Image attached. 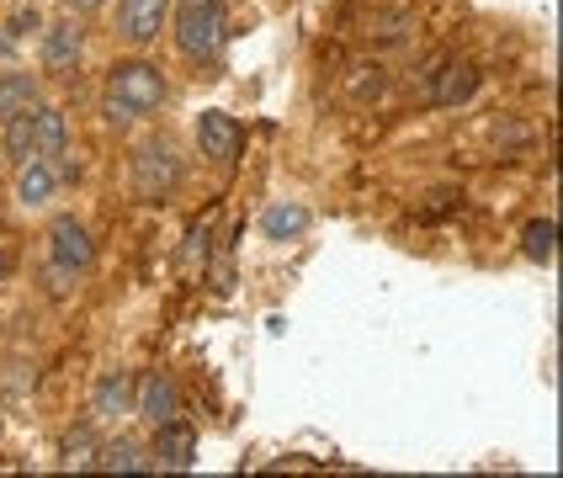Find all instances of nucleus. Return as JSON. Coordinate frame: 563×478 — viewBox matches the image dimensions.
I'll return each mask as SVG.
<instances>
[{"label":"nucleus","instance_id":"obj_15","mask_svg":"<svg viewBox=\"0 0 563 478\" xmlns=\"http://www.w3.org/2000/svg\"><path fill=\"white\" fill-rule=\"evenodd\" d=\"M303 229H309V208H303V202H272V208L261 213V234L277 240V245L282 240H298Z\"/></svg>","mask_w":563,"mask_h":478},{"label":"nucleus","instance_id":"obj_14","mask_svg":"<svg viewBox=\"0 0 563 478\" xmlns=\"http://www.w3.org/2000/svg\"><path fill=\"white\" fill-rule=\"evenodd\" d=\"M96 468H107V474H155V457H150L144 442L118 436V442H101V463Z\"/></svg>","mask_w":563,"mask_h":478},{"label":"nucleus","instance_id":"obj_22","mask_svg":"<svg viewBox=\"0 0 563 478\" xmlns=\"http://www.w3.org/2000/svg\"><path fill=\"white\" fill-rule=\"evenodd\" d=\"M0 170H5V155H0Z\"/></svg>","mask_w":563,"mask_h":478},{"label":"nucleus","instance_id":"obj_10","mask_svg":"<svg viewBox=\"0 0 563 478\" xmlns=\"http://www.w3.org/2000/svg\"><path fill=\"white\" fill-rule=\"evenodd\" d=\"M133 414L155 431L165 420H176L181 414V393H176V382L165 378V373H150V378L139 382V393H133Z\"/></svg>","mask_w":563,"mask_h":478},{"label":"nucleus","instance_id":"obj_17","mask_svg":"<svg viewBox=\"0 0 563 478\" xmlns=\"http://www.w3.org/2000/svg\"><path fill=\"white\" fill-rule=\"evenodd\" d=\"M553 245H559V223L548 219V213L521 229V255H527V260H537V266H548V260H553Z\"/></svg>","mask_w":563,"mask_h":478},{"label":"nucleus","instance_id":"obj_20","mask_svg":"<svg viewBox=\"0 0 563 478\" xmlns=\"http://www.w3.org/2000/svg\"><path fill=\"white\" fill-rule=\"evenodd\" d=\"M5 32H11V37H32V32H43V16H37V11H16Z\"/></svg>","mask_w":563,"mask_h":478},{"label":"nucleus","instance_id":"obj_21","mask_svg":"<svg viewBox=\"0 0 563 478\" xmlns=\"http://www.w3.org/2000/svg\"><path fill=\"white\" fill-rule=\"evenodd\" d=\"M101 5H107V0H64V11H75V16H91Z\"/></svg>","mask_w":563,"mask_h":478},{"label":"nucleus","instance_id":"obj_23","mask_svg":"<svg viewBox=\"0 0 563 478\" xmlns=\"http://www.w3.org/2000/svg\"><path fill=\"white\" fill-rule=\"evenodd\" d=\"M0 431H5V425H0Z\"/></svg>","mask_w":563,"mask_h":478},{"label":"nucleus","instance_id":"obj_3","mask_svg":"<svg viewBox=\"0 0 563 478\" xmlns=\"http://www.w3.org/2000/svg\"><path fill=\"white\" fill-rule=\"evenodd\" d=\"M91 266H96L91 229L75 219V213H59V219L48 223V277H54V292H64L75 277H86Z\"/></svg>","mask_w":563,"mask_h":478},{"label":"nucleus","instance_id":"obj_16","mask_svg":"<svg viewBox=\"0 0 563 478\" xmlns=\"http://www.w3.org/2000/svg\"><path fill=\"white\" fill-rule=\"evenodd\" d=\"M0 155L11 159V165H22V159H32V107H27V112H16V118H5V123H0Z\"/></svg>","mask_w":563,"mask_h":478},{"label":"nucleus","instance_id":"obj_4","mask_svg":"<svg viewBox=\"0 0 563 478\" xmlns=\"http://www.w3.org/2000/svg\"><path fill=\"white\" fill-rule=\"evenodd\" d=\"M37 64H43V75H75L80 64H86V27H80V16L75 11H64L59 22H48L43 37H37Z\"/></svg>","mask_w":563,"mask_h":478},{"label":"nucleus","instance_id":"obj_19","mask_svg":"<svg viewBox=\"0 0 563 478\" xmlns=\"http://www.w3.org/2000/svg\"><path fill=\"white\" fill-rule=\"evenodd\" d=\"M101 463V442H96V425H80V431H69L64 436V468H96Z\"/></svg>","mask_w":563,"mask_h":478},{"label":"nucleus","instance_id":"obj_9","mask_svg":"<svg viewBox=\"0 0 563 478\" xmlns=\"http://www.w3.org/2000/svg\"><path fill=\"white\" fill-rule=\"evenodd\" d=\"M16 208H27V213H37V208H48L54 197H59V170H54V159H22L16 165Z\"/></svg>","mask_w":563,"mask_h":478},{"label":"nucleus","instance_id":"obj_1","mask_svg":"<svg viewBox=\"0 0 563 478\" xmlns=\"http://www.w3.org/2000/svg\"><path fill=\"white\" fill-rule=\"evenodd\" d=\"M165 69L150 59H118L107 86H101V112L112 127H133V123H150L159 107H165Z\"/></svg>","mask_w":563,"mask_h":478},{"label":"nucleus","instance_id":"obj_8","mask_svg":"<svg viewBox=\"0 0 563 478\" xmlns=\"http://www.w3.org/2000/svg\"><path fill=\"white\" fill-rule=\"evenodd\" d=\"M150 457H155V468H176V474H187L191 463H197V431H191L181 414H176V420H165V425H155V446H150Z\"/></svg>","mask_w":563,"mask_h":478},{"label":"nucleus","instance_id":"obj_6","mask_svg":"<svg viewBox=\"0 0 563 478\" xmlns=\"http://www.w3.org/2000/svg\"><path fill=\"white\" fill-rule=\"evenodd\" d=\"M176 0H118V37L128 48H150L159 37V27L170 22Z\"/></svg>","mask_w":563,"mask_h":478},{"label":"nucleus","instance_id":"obj_13","mask_svg":"<svg viewBox=\"0 0 563 478\" xmlns=\"http://www.w3.org/2000/svg\"><path fill=\"white\" fill-rule=\"evenodd\" d=\"M43 101V80L32 69H0V123Z\"/></svg>","mask_w":563,"mask_h":478},{"label":"nucleus","instance_id":"obj_18","mask_svg":"<svg viewBox=\"0 0 563 478\" xmlns=\"http://www.w3.org/2000/svg\"><path fill=\"white\" fill-rule=\"evenodd\" d=\"M473 91H478V69L473 64H446V75H441V86H437V107H457Z\"/></svg>","mask_w":563,"mask_h":478},{"label":"nucleus","instance_id":"obj_11","mask_svg":"<svg viewBox=\"0 0 563 478\" xmlns=\"http://www.w3.org/2000/svg\"><path fill=\"white\" fill-rule=\"evenodd\" d=\"M69 149V118L54 101L32 107V159H59Z\"/></svg>","mask_w":563,"mask_h":478},{"label":"nucleus","instance_id":"obj_7","mask_svg":"<svg viewBox=\"0 0 563 478\" xmlns=\"http://www.w3.org/2000/svg\"><path fill=\"white\" fill-rule=\"evenodd\" d=\"M191 138H197L202 159H213V165H229V159L240 155V144H245V133H240V123L229 112H202L191 123Z\"/></svg>","mask_w":563,"mask_h":478},{"label":"nucleus","instance_id":"obj_5","mask_svg":"<svg viewBox=\"0 0 563 478\" xmlns=\"http://www.w3.org/2000/svg\"><path fill=\"white\" fill-rule=\"evenodd\" d=\"M176 187H181V159H176V149L165 138L139 144V155H133V191L144 202H165Z\"/></svg>","mask_w":563,"mask_h":478},{"label":"nucleus","instance_id":"obj_2","mask_svg":"<svg viewBox=\"0 0 563 478\" xmlns=\"http://www.w3.org/2000/svg\"><path fill=\"white\" fill-rule=\"evenodd\" d=\"M170 27H176V48L191 64H219L223 43H229V11L223 0H176L170 5Z\"/></svg>","mask_w":563,"mask_h":478},{"label":"nucleus","instance_id":"obj_12","mask_svg":"<svg viewBox=\"0 0 563 478\" xmlns=\"http://www.w3.org/2000/svg\"><path fill=\"white\" fill-rule=\"evenodd\" d=\"M123 414H133V378H128L123 367H112V373L96 378L91 420L96 425H107V420H123Z\"/></svg>","mask_w":563,"mask_h":478}]
</instances>
